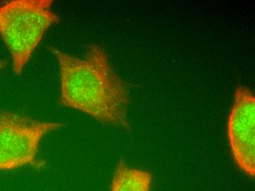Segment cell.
<instances>
[{"label":"cell","instance_id":"8992f818","mask_svg":"<svg viewBox=\"0 0 255 191\" xmlns=\"http://www.w3.org/2000/svg\"><path fill=\"white\" fill-rule=\"evenodd\" d=\"M6 62L4 60H0V70L2 69L5 66Z\"/></svg>","mask_w":255,"mask_h":191},{"label":"cell","instance_id":"7a4b0ae2","mask_svg":"<svg viewBox=\"0 0 255 191\" xmlns=\"http://www.w3.org/2000/svg\"><path fill=\"white\" fill-rule=\"evenodd\" d=\"M52 0H12L0 5V35L16 75L22 72L46 31L60 21Z\"/></svg>","mask_w":255,"mask_h":191},{"label":"cell","instance_id":"5b68a950","mask_svg":"<svg viewBox=\"0 0 255 191\" xmlns=\"http://www.w3.org/2000/svg\"><path fill=\"white\" fill-rule=\"evenodd\" d=\"M151 183L149 172L129 167L121 159L115 169L111 191H150Z\"/></svg>","mask_w":255,"mask_h":191},{"label":"cell","instance_id":"6da1fadb","mask_svg":"<svg viewBox=\"0 0 255 191\" xmlns=\"http://www.w3.org/2000/svg\"><path fill=\"white\" fill-rule=\"evenodd\" d=\"M49 49L60 69V105L130 131L129 85L115 71L105 49L90 45L83 58L54 46Z\"/></svg>","mask_w":255,"mask_h":191},{"label":"cell","instance_id":"3957f363","mask_svg":"<svg viewBox=\"0 0 255 191\" xmlns=\"http://www.w3.org/2000/svg\"><path fill=\"white\" fill-rule=\"evenodd\" d=\"M64 124L43 122L9 110L0 112V171L26 166L40 167L37 160L43 137Z\"/></svg>","mask_w":255,"mask_h":191},{"label":"cell","instance_id":"277c9868","mask_svg":"<svg viewBox=\"0 0 255 191\" xmlns=\"http://www.w3.org/2000/svg\"><path fill=\"white\" fill-rule=\"evenodd\" d=\"M228 133L236 164L255 178V97L253 91L244 85H239L235 91Z\"/></svg>","mask_w":255,"mask_h":191}]
</instances>
